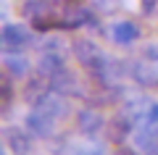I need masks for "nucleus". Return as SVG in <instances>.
<instances>
[{"instance_id":"1","label":"nucleus","mask_w":158,"mask_h":155,"mask_svg":"<svg viewBox=\"0 0 158 155\" xmlns=\"http://www.w3.org/2000/svg\"><path fill=\"white\" fill-rule=\"evenodd\" d=\"M32 42H34V37L24 24H6L0 29V47H3V53H21Z\"/></svg>"},{"instance_id":"2","label":"nucleus","mask_w":158,"mask_h":155,"mask_svg":"<svg viewBox=\"0 0 158 155\" xmlns=\"http://www.w3.org/2000/svg\"><path fill=\"white\" fill-rule=\"evenodd\" d=\"M71 53H74V58H77L79 66H85V71H92V68L106 58V53H103V50L98 47L90 37L74 39V42H71Z\"/></svg>"},{"instance_id":"3","label":"nucleus","mask_w":158,"mask_h":155,"mask_svg":"<svg viewBox=\"0 0 158 155\" xmlns=\"http://www.w3.org/2000/svg\"><path fill=\"white\" fill-rule=\"evenodd\" d=\"M56 118L48 116V113L37 111V108H32V111L27 113V118H24V129H27L32 137L37 139H50L53 134H56Z\"/></svg>"},{"instance_id":"4","label":"nucleus","mask_w":158,"mask_h":155,"mask_svg":"<svg viewBox=\"0 0 158 155\" xmlns=\"http://www.w3.org/2000/svg\"><path fill=\"white\" fill-rule=\"evenodd\" d=\"M53 92V87H50V79L45 76V74H32V76H27V82H24V87H21V100L27 103V105H37L40 100L45 97V95H50Z\"/></svg>"},{"instance_id":"5","label":"nucleus","mask_w":158,"mask_h":155,"mask_svg":"<svg viewBox=\"0 0 158 155\" xmlns=\"http://www.w3.org/2000/svg\"><path fill=\"white\" fill-rule=\"evenodd\" d=\"M135 126H137V121L124 111V108H121L113 118H108V124H106V137L111 139L113 145H121L132 132H135Z\"/></svg>"},{"instance_id":"6","label":"nucleus","mask_w":158,"mask_h":155,"mask_svg":"<svg viewBox=\"0 0 158 155\" xmlns=\"http://www.w3.org/2000/svg\"><path fill=\"white\" fill-rule=\"evenodd\" d=\"M106 116H103L98 108H82V111L77 113V129L85 137H95V134L106 132Z\"/></svg>"},{"instance_id":"7","label":"nucleus","mask_w":158,"mask_h":155,"mask_svg":"<svg viewBox=\"0 0 158 155\" xmlns=\"http://www.w3.org/2000/svg\"><path fill=\"white\" fill-rule=\"evenodd\" d=\"M3 139H6V147L13 155H29L32 153V134L21 126H6L3 129Z\"/></svg>"},{"instance_id":"8","label":"nucleus","mask_w":158,"mask_h":155,"mask_svg":"<svg viewBox=\"0 0 158 155\" xmlns=\"http://www.w3.org/2000/svg\"><path fill=\"white\" fill-rule=\"evenodd\" d=\"M29 71H32V63L24 53H3V74H8L13 82L27 79Z\"/></svg>"},{"instance_id":"9","label":"nucleus","mask_w":158,"mask_h":155,"mask_svg":"<svg viewBox=\"0 0 158 155\" xmlns=\"http://www.w3.org/2000/svg\"><path fill=\"white\" fill-rule=\"evenodd\" d=\"M108 34H111V39L116 45H121V47H129V45H135L137 39H140V27H137L135 21H129V18H124V21H116L111 29H108Z\"/></svg>"},{"instance_id":"10","label":"nucleus","mask_w":158,"mask_h":155,"mask_svg":"<svg viewBox=\"0 0 158 155\" xmlns=\"http://www.w3.org/2000/svg\"><path fill=\"white\" fill-rule=\"evenodd\" d=\"M50 87H53V92L63 95V97H77V95H82V87H79L77 74H74V71H69V68L58 71L56 76L50 79Z\"/></svg>"},{"instance_id":"11","label":"nucleus","mask_w":158,"mask_h":155,"mask_svg":"<svg viewBox=\"0 0 158 155\" xmlns=\"http://www.w3.org/2000/svg\"><path fill=\"white\" fill-rule=\"evenodd\" d=\"M34 108H37V111H42V113H48V116H53L56 121H61V118L69 116V103H66V97H63V95H58V92L45 95V97L40 100Z\"/></svg>"},{"instance_id":"12","label":"nucleus","mask_w":158,"mask_h":155,"mask_svg":"<svg viewBox=\"0 0 158 155\" xmlns=\"http://www.w3.org/2000/svg\"><path fill=\"white\" fill-rule=\"evenodd\" d=\"M135 147L142 155H158V129L137 126L135 129Z\"/></svg>"},{"instance_id":"13","label":"nucleus","mask_w":158,"mask_h":155,"mask_svg":"<svg viewBox=\"0 0 158 155\" xmlns=\"http://www.w3.org/2000/svg\"><path fill=\"white\" fill-rule=\"evenodd\" d=\"M66 68V58L63 53H40V63H37V71L45 74L48 79H53L58 71Z\"/></svg>"},{"instance_id":"14","label":"nucleus","mask_w":158,"mask_h":155,"mask_svg":"<svg viewBox=\"0 0 158 155\" xmlns=\"http://www.w3.org/2000/svg\"><path fill=\"white\" fill-rule=\"evenodd\" d=\"M90 6H92V11H95L98 16H111L118 8V0H92Z\"/></svg>"},{"instance_id":"15","label":"nucleus","mask_w":158,"mask_h":155,"mask_svg":"<svg viewBox=\"0 0 158 155\" xmlns=\"http://www.w3.org/2000/svg\"><path fill=\"white\" fill-rule=\"evenodd\" d=\"M40 53H63V39L61 37H45L40 45Z\"/></svg>"},{"instance_id":"16","label":"nucleus","mask_w":158,"mask_h":155,"mask_svg":"<svg viewBox=\"0 0 158 155\" xmlns=\"http://www.w3.org/2000/svg\"><path fill=\"white\" fill-rule=\"evenodd\" d=\"M142 58L150 61V63H158V42H148L142 47Z\"/></svg>"},{"instance_id":"17","label":"nucleus","mask_w":158,"mask_h":155,"mask_svg":"<svg viewBox=\"0 0 158 155\" xmlns=\"http://www.w3.org/2000/svg\"><path fill=\"white\" fill-rule=\"evenodd\" d=\"M118 155H142V153H140L137 147H135V150H132V147H121V150H118Z\"/></svg>"}]
</instances>
